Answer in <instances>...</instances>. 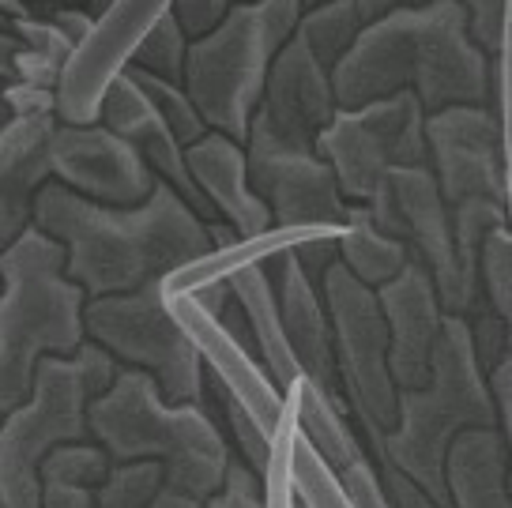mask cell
Here are the masks:
<instances>
[{
	"mask_svg": "<svg viewBox=\"0 0 512 508\" xmlns=\"http://www.w3.org/2000/svg\"><path fill=\"white\" fill-rule=\"evenodd\" d=\"M34 226L64 249V271L91 298L162 283L170 271L215 249L211 219L166 181L132 207L95 204L49 181L34 200Z\"/></svg>",
	"mask_w": 512,
	"mask_h": 508,
	"instance_id": "cell-1",
	"label": "cell"
},
{
	"mask_svg": "<svg viewBox=\"0 0 512 508\" xmlns=\"http://www.w3.org/2000/svg\"><path fill=\"white\" fill-rule=\"evenodd\" d=\"M343 110L415 91L426 113L448 106H490L494 61L467 31L460 0L403 4L369 19L354 49L332 72Z\"/></svg>",
	"mask_w": 512,
	"mask_h": 508,
	"instance_id": "cell-2",
	"label": "cell"
},
{
	"mask_svg": "<svg viewBox=\"0 0 512 508\" xmlns=\"http://www.w3.org/2000/svg\"><path fill=\"white\" fill-rule=\"evenodd\" d=\"M87 422L113 463L159 460L170 486L204 501L223 490L234 448L219 414L200 403H170L144 369H117V377L91 399Z\"/></svg>",
	"mask_w": 512,
	"mask_h": 508,
	"instance_id": "cell-3",
	"label": "cell"
},
{
	"mask_svg": "<svg viewBox=\"0 0 512 508\" xmlns=\"http://www.w3.org/2000/svg\"><path fill=\"white\" fill-rule=\"evenodd\" d=\"M475 426H497V403L490 377L475 358L467 317L448 313L433 350L430 381L400 392L396 426L377 445H369V452L377 463H392L396 471H403L441 508H452L445 478L448 448L464 429Z\"/></svg>",
	"mask_w": 512,
	"mask_h": 508,
	"instance_id": "cell-4",
	"label": "cell"
},
{
	"mask_svg": "<svg viewBox=\"0 0 512 508\" xmlns=\"http://www.w3.org/2000/svg\"><path fill=\"white\" fill-rule=\"evenodd\" d=\"M0 414L31 396L34 373L49 354H76L87 343V294L64 271V249L31 226L0 253Z\"/></svg>",
	"mask_w": 512,
	"mask_h": 508,
	"instance_id": "cell-5",
	"label": "cell"
},
{
	"mask_svg": "<svg viewBox=\"0 0 512 508\" xmlns=\"http://www.w3.org/2000/svg\"><path fill=\"white\" fill-rule=\"evenodd\" d=\"M117 369V358L91 339L68 358H42L31 396L0 414V508H38V467L57 445L91 437V399L117 377Z\"/></svg>",
	"mask_w": 512,
	"mask_h": 508,
	"instance_id": "cell-6",
	"label": "cell"
},
{
	"mask_svg": "<svg viewBox=\"0 0 512 508\" xmlns=\"http://www.w3.org/2000/svg\"><path fill=\"white\" fill-rule=\"evenodd\" d=\"M305 0H253L234 4L211 31L189 42L185 91L208 128L234 140H249L253 113L264 98V83L279 49L302 23Z\"/></svg>",
	"mask_w": 512,
	"mask_h": 508,
	"instance_id": "cell-7",
	"label": "cell"
},
{
	"mask_svg": "<svg viewBox=\"0 0 512 508\" xmlns=\"http://www.w3.org/2000/svg\"><path fill=\"white\" fill-rule=\"evenodd\" d=\"M83 328L91 343L110 350L117 366L151 373L170 403H200L215 411L204 358L174 317L162 283L91 298L83 309Z\"/></svg>",
	"mask_w": 512,
	"mask_h": 508,
	"instance_id": "cell-8",
	"label": "cell"
},
{
	"mask_svg": "<svg viewBox=\"0 0 512 508\" xmlns=\"http://www.w3.org/2000/svg\"><path fill=\"white\" fill-rule=\"evenodd\" d=\"M320 294H324L328 317H332L343 399H347L366 445H377L400 418V384L388 366L392 335H388L381 298L373 286L354 279L339 260L324 271Z\"/></svg>",
	"mask_w": 512,
	"mask_h": 508,
	"instance_id": "cell-9",
	"label": "cell"
},
{
	"mask_svg": "<svg viewBox=\"0 0 512 508\" xmlns=\"http://www.w3.org/2000/svg\"><path fill=\"white\" fill-rule=\"evenodd\" d=\"M426 106L415 91L377 98L343 110L320 132L317 151L336 170V181L351 204H369L384 177L400 166H430Z\"/></svg>",
	"mask_w": 512,
	"mask_h": 508,
	"instance_id": "cell-10",
	"label": "cell"
},
{
	"mask_svg": "<svg viewBox=\"0 0 512 508\" xmlns=\"http://www.w3.org/2000/svg\"><path fill=\"white\" fill-rule=\"evenodd\" d=\"M366 207L373 223L388 230L392 238H400L418 264L430 271L448 313L467 317L479 305V298L471 294V286L464 279V268H460L452 207L441 196V185H437L430 166L392 170Z\"/></svg>",
	"mask_w": 512,
	"mask_h": 508,
	"instance_id": "cell-11",
	"label": "cell"
},
{
	"mask_svg": "<svg viewBox=\"0 0 512 508\" xmlns=\"http://www.w3.org/2000/svg\"><path fill=\"white\" fill-rule=\"evenodd\" d=\"M174 4L177 0H113L64 68L57 87V121L95 125L110 83L132 64V53L144 42V34L166 12H174Z\"/></svg>",
	"mask_w": 512,
	"mask_h": 508,
	"instance_id": "cell-12",
	"label": "cell"
},
{
	"mask_svg": "<svg viewBox=\"0 0 512 508\" xmlns=\"http://www.w3.org/2000/svg\"><path fill=\"white\" fill-rule=\"evenodd\" d=\"M430 170L448 207L486 196L509 207L505 128L494 106H448L426 117Z\"/></svg>",
	"mask_w": 512,
	"mask_h": 508,
	"instance_id": "cell-13",
	"label": "cell"
},
{
	"mask_svg": "<svg viewBox=\"0 0 512 508\" xmlns=\"http://www.w3.org/2000/svg\"><path fill=\"white\" fill-rule=\"evenodd\" d=\"M339 110L332 68L313 57L305 38L294 31L287 46L279 49L264 98L253 113L249 140L245 143H272V147H290V151H317L320 132L332 125Z\"/></svg>",
	"mask_w": 512,
	"mask_h": 508,
	"instance_id": "cell-14",
	"label": "cell"
},
{
	"mask_svg": "<svg viewBox=\"0 0 512 508\" xmlns=\"http://www.w3.org/2000/svg\"><path fill=\"white\" fill-rule=\"evenodd\" d=\"M49 159H53V181H61L64 189L80 192L95 204L132 207L147 200L159 185L144 155L102 121L95 125L57 121Z\"/></svg>",
	"mask_w": 512,
	"mask_h": 508,
	"instance_id": "cell-15",
	"label": "cell"
},
{
	"mask_svg": "<svg viewBox=\"0 0 512 508\" xmlns=\"http://www.w3.org/2000/svg\"><path fill=\"white\" fill-rule=\"evenodd\" d=\"M256 192L272 207L275 226H343L351 200L320 151L245 143Z\"/></svg>",
	"mask_w": 512,
	"mask_h": 508,
	"instance_id": "cell-16",
	"label": "cell"
},
{
	"mask_svg": "<svg viewBox=\"0 0 512 508\" xmlns=\"http://www.w3.org/2000/svg\"><path fill=\"white\" fill-rule=\"evenodd\" d=\"M170 309L181 320V328L189 332L192 347L200 350L211 388L238 399L260 426L275 433L279 422L287 418V392L264 369L260 354L245 347L238 335L230 332L215 313H208L196 298H170Z\"/></svg>",
	"mask_w": 512,
	"mask_h": 508,
	"instance_id": "cell-17",
	"label": "cell"
},
{
	"mask_svg": "<svg viewBox=\"0 0 512 508\" xmlns=\"http://www.w3.org/2000/svg\"><path fill=\"white\" fill-rule=\"evenodd\" d=\"M377 298H381L388 335H392V350H388L392 377L400 384V392L422 388L430 381L433 350H437V339H441L448 317L445 302L437 294V283L418 260H411L392 283H384L377 290Z\"/></svg>",
	"mask_w": 512,
	"mask_h": 508,
	"instance_id": "cell-18",
	"label": "cell"
},
{
	"mask_svg": "<svg viewBox=\"0 0 512 508\" xmlns=\"http://www.w3.org/2000/svg\"><path fill=\"white\" fill-rule=\"evenodd\" d=\"M185 155H189L192 181L204 196L211 219H223L226 226H234L238 238H256V234L272 230V207L253 185L245 143L211 128L208 136H200L185 147Z\"/></svg>",
	"mask_w": 512,
	"mask_h": 508,
	"instance_id": "cell-19",
	"label": "cell"
},
{
	"mask_svg": "<svg viewBox=\"0 0 512 508\" xmlns=\"http://www.w3.org/2000/svg\"><path fill=\"white\" fill-rule=\"evenodd\" d=\"M98 121L110 125L113 132H121V136L144 155V162L155 170L159 181H166V185L174 192H181L204 219H211L208 204H204V196H200L196 181H192L185 143H181V136H177L174 128L166 125V117L151 106V98L144 95L140 83L132 80L128 68L110 83V91L102 98V117H98Z\"/></svg>",
	"mask_w": 512,
	"mask_h": 508,
	"instance_id": "cell-20",
	"label": "cell"
},
{
	"mask_svg": "<svg viewBox=\"0 0 512 508\" xmlns=\"http://www.w3.org/2000/svg\"><path fill=\"white\" fill-rule=\"evenodd\" d=\"M57 113L12 117L0 128V253L34 226V200L53 181Z\"/></svg>",
	"mask_w": 512,
	"mask_h": 508,
	"instance_id": "cell-21",
	"label": "cell"
},
{
	"mask_svg": "<svg viewBox=\"0 0 512 508\" xmlns=\"http://www.w3.org/2000/svg\"><path fill=\"white\" fill-rule=\"evenodd\" d=\"M275 290H279V313L287 328L290 350L302 366V377L324 388L332 399H343L336 366V339H332V317L320 294V283L309 279L298 256L287 253L275 264ZM347 403V399H343Z\"/></svg>",
	"mask_w": 512,
	"mask_h": 508,
	"instance_id": "cell-22",
	"label": "cell"
},
{
	"mask_svg": "<svg viewBox=\"0 0 512 508\" xmlns=\"http://www.w3.org/2000/svg\"><path fill=\"white\" fill-rule=\"evenodd\" d=\"M512 452L501 426L464 429L448 448L452 508H512Z\"/></svg>",
	"mask_w": 512,
	"mask_h": 508,
	"instance_id": "cell-23",
	"label": "cell"
},
{
	"mask_svg": "<svg viewBox=\"0 0 512 508\" xmlns=\"http://www.w3.org/2000/svg\"><path fill=\"white\" fill-rule=\"evenodd\" d=\"M230 294L245 313V324L253 332L256 354L264 369L275 377V384L290 392L302 381V366L290 350L287 328H283V313H279V290H275V264H256L238 275H230Z\"/></svg>",
	"mask_w": 512,
	"mask_h": 508,
	"instance_id": "cell-24",
	"label": "cell"
},
{
	"mask_svg": "<svg viewBox=\"0 0 512 508\" xmlns=\"http://www.w3.org/2000/svg\"><path fill=\"white\" fill-rule=\"evenodd\" d=\"M287 407L294 414L298 433L305 437V445L313 448L336 475H343L347 467H354L358 460L369 456V445L358 422H354L351 407L343 399H332L309 377H302L287 392Z\"/></svg>",
	"mask_w": 512,
	"mask_h": 508,
	"instance_id": "cell-25",
	"label": "cell"
},
{
	"mask_svg": "<svg viewBox=\"0 0 512 508\" xmlns=\"http://www.w3.org/2000/svg\"><path fill=\"white\" fill-rule=\"evenodd\" d=\"M415 256L400 238H392L388 230L373 223L366 204H351L347 223L339 234V264L351 271L354 279H362L366 286L381 290L384 283H392Z\"/></svg>",
	"mask_w": 512,
	"mask_h": 508,
	"instance_id": "cell-26",
	"label": "cell"
},
{
	"mask_svg": "<svg viewBox=\"0 0 512 508\" xmlns=\"http://www.w3.org/2000/svg\"><path fill=\"white\" fill-rule=\"evenodd\" d=\"M362 31H366V16H362L358 0L309 4L302 12V23H298V34L305 38V46L313 49V57L324 68H332V72H336V64L354 49Z\"/></svg>",
	"mask_w": 512,
	"mask_h": 508,
	"instance_id": "cell-27",
	"label": "cell"
},
{
	"mask_svg": "<svg viewBox=\"0 0 512 508\" xmlns=\"http://www.w3.org/2000/svg\"><path fill=\"white\" fill-rule=\"evenodd\" d=\"M189 31L181 27L177 12H166V16L144 34V42L132 53V64L128 68H144L151 76L170 83H185V61H189Z\"/></svg>",
	"mask_w": 512,
	"mask_h": 508,
	"instance_id": "cell-28",
	"label": "cell"
},
{
	"mask_svg": "<svg viewBox=\"0 0 512 508\" xmlns=\"http://www.w3.org/2000/svg\"><path fill=\"white\" fill-rule=\"evenodd\" d=\"M166 486V467L159 460L113 463L106 482L95 490V508H151Z\"/></svg>",
	"mask_w": 512,
	"mask_h": 508,
	"instance_id": "cell-29",
	"label": "cell"
},
{
	"mask_svg": "<svg viewBox=\"0 0 512 508\" xmlns=\"http://www.w3.org/2000/svg\"><path fill=\"white\" fill-rule=\"evenodd\" d=\"M211 399H215V414H219V422H223L226 437H230V448H234V456H241V460L253 467L256 475L264 478L268 475V467H272V441L275 433H268V429L256 422L253 414L241 407L238 399H230L226 392H219V388H211L208 384Z\"/></svg>",
	"mask_w": 512,
	"mask_h": 508,
	"instance_id": "cell-30",
	"label": "cell"
},
{
	"mask_svg": "<svg viewBox=\"0 0 512 508\" xmlns=\"http://www.w3.org/2000/svg\"><path fill=\"white\" fill-rule=\"evenodd\" d=\"M294 418V414H290ZM290 478H294V490L309 508H351L347 493L339 486V475L320 460L313 448L305 445V437L294 426L290 437Z\"/></svg>",
	"mask_w": 512,
	"mask_h": 508,
	"instance_id": "cell-31",
	"label": "cell"
},
{
	"mask_svg": "<svg viewBox=\"0 0 512 508\" xmlns=\"http://www.w3.org/2000/svg\"><path fill=\"white\" fill-rule=\"evenodd\" d=\"M113 467V456L98 445L95 437L87 441H68V445H57L49 452L42 467H38V478L42 482H76V486H91L98 490Z\"/></svg>",
	"mask_w": 512,
	"mask_h": 508,
	"instance_id": "cell-32",
	"label": "cell"
},
{
	"mask_svg": "<svg viewBox=\"0 0 512 508\" xmlns=\"http://www.w3.org/2000/svg\"><path fill=\"white\" fill-rule=\"evenodd\" d=\"M128 72H132V80L144 87V95L151 98V106L166 117V125L181 136L185 147L196 143L200 136H208L211 132L208 121H204V113L196 110V102H192V95L185 91V83L159 80V76H151V72H144V68H128Z\"/></svg>",
	"mask_w": 512,
	"mask_h": 508,
	"instance_id": "cell-33",
	"label": "cell"
},
{
	"mask_svg": "<svg viewBox=\"0 0 512 508\" xmlns=\"http://www.w3.org/2000/svg\"><path fill=\"white\" fill-rule=\"evenodd\" d=\"M479 294L512 324V230L501 226L482 241L479 253Z\"/></svg>",
	"mask_w": 512,
	"mask_h": 508,
	"instance_id": "cell-34",
	"label": "cell"
},
{
	"mask_svg": "<svg viewBox=\"0 0 512 508\" xmlns=\"http://www.w3.org/2000/svg\"><path fill=\"white\" fill-rule=\"evenodd\" d=\"M467 12V31L479 42V49L494 61L505 46V27H509L512 0H460Z\"/></svg>",
	"mask_w": 512,
	"mask_h": 508,
	"instance_id": "cell-35",
	"label": "cell"
},
{
	"mask_svg": "<svg viewBox=\"0 0 512 508\" xmlns=\"http://www.w3.org/2000/svg\"><path fill=\"white\" fill-rule=\"evenodd\" d=\"M204 508H268V493H264V478L256 475L249 463L234 456L226 482L219 493H211Z\"/></svg>",
	"mask_w": 512,
	"mask_h": 508,
	"instance_id": "cell-36",
	"label": "cell"
},
{
	"mask_svg": "<svg viewBox=\"0 0 512 508\" xmlns=\"http://www.w3.org/2000/svg\"><path fill=\"white\" fill-rule=\"evenodd\" d=\"M339 486H343V493H347L351 508H396L392 505V497H388V486H384L381 467H377L373 456H366V460H358L354 467H347V471L339 475Z\"/></svg>",
	"mask_w": 512,
	"mask_h": 508,
	"instance_id": "cell-37",
	"label": "cell"
},
{
	"mask_svg": "<svg viewBox=\"0 0 512 508\" xmlns=\"http://www.w3.org/2000/svg\"><path fill=\"white\" fill-rule=\"evenodd\" d=\"M234 4H253V0H177L174 12L181 19V27L189 31V38H196V34L211 31Z\"/></svg>",
	"mask_w": 512,
	"mask_h": 508,
	"instance_id": "cell-38",
	"label": "cell"
},
{
	"mask_svg": "<svg viewBox=\"0 0 512 508\" xmlns=\"http://www.w3.org/2000/svg\"><path fill=\"white\" fill-rule=\"evenodd\" d=\"M38 508H95V490L76 482H42Z\"/></svg>",
	"mask_w": 512,
	"mask_h": 508,
	"instance_id": "cell-39",
	"label": "cell"
},
{
	"mask_svg": "<svg viewBox=\"0 0 512 508\" xmlns=\"http://www.w3.org/2000/svg\"><path fill=\"white\" fill-rule=\"evenodd\" d=\"M19 53H23V42L12 27H0V80H16L19 76Z\"/></svg>",
	"mask_w": 512,
	"mask_h": 508,
	"instance_id": "cell-40",
	"label": "cell"
},
{
	"mask_svg": "<svg viewBox=\"0 0 512 508\" xmlns=\"http://www.w3.org/2000/svg\"><path fill=\"white\" fill-rule=\"evenodd\" d=\"M151 508H204V497H192V493L177 490V486H162L159 497L151 501Z\"/></svg>",
	"mask_w": 512,
	"mask_h": 508,
	"instance_id": "cell-41",
	"label": "cell"
},
{
	"mask_svg": "<svg viewBox=\"0 0 512 508\" xmlns=\"http://www.w3.org/2000/svg\"><path fill=\"white\" fill-rule=\"evenodd\" d=\"M403 4H426V0H358V8H362V16L377 19L384 16V12H392V8H403Z\"/></svg>",
	"mask_w": 512,
	"mask_h": 508,
	"instance_id": "cell-42",
	"label": "cell"
},
{
	"mask_svg": "<svg viewBox=\"0 0 512 508\" xmlns=\"http://www.w3.org/2000/svg\"><path fill=\"white\" fill-rule=\"evenodd\" d=\"M31 4L34 0H0V12H4V16H27V12H31Z\"/></svg>",
	"mask_w": 512,
	"mask_h": 508,
	"instance_id": "cell-43",
	"label": "cell"
},
{
	"mask_svg": "<svg viewBox=\"0 0 512 508\" xmlns=\"http://www.w3.org/2000/svg\"><path fill=\"white\" fill-rule=\"evenodd\" d=\"M16 113H12V102H8V80H0V128L8 125Z\"/></svg>",
	"mask_w": 512,
	"mask_h": 508,
	"instance_id": "cell-44",
	"label": "cell"
},
{
	"mask_svg": "<svg viewBox=\"0 0 512 508\" xmlns=\"http://www.w3.org/2000/svg\"><path fill=\"white\" fill-rule=\"evenodd\" d=\"M113 0H87V8H91V12H95V19L102 16V12H106V8H110Z\"/></svg>",
	"mask_w": 512,
	"mask_h": 508,
	"instance_id": "cell-45",
	"label": "cell"
},
{
	"mask_svg": "<svg viewBox=\"0 0 512 508\" xmlns=\"http://www.w3.org/2000/svg\"><path fill=\"white\" fill-rule=\"evenodd\" d=\"M38 4H42V8H49V4H87V0H34L31 8H38Z\"/></svg>",
	"mask_w": 512,
	"mask_h": 508,
	"instance_id": "cell-46",
	"label": "cell"
},
{
	"mask_svg": "<svg viewBox=\"0 0 512 508\" xmlns=\"http://www.w3.org/2000/svg\"><path fill=\"white\" fill-rule=\"evenodd\" d=\"M290 508H309V505L302 501V497H298V490H294V505H290Z\"/></svg>",
	"mask_w": 512,
	"mask_h": 508,
	"instance_id": "cell-47",
	"label": "cell"
},
{
	"mask_svg": "<svg viewBox=\"0 0 512 508\" xmlns=\"http://www.w3.org/2000/svg\"><path fill=\"white\" fill-rule=\"evenodd\" d=\"M0 27H12V16H4V12H0Z\"/></svg>",
	"mask_w": 512,
	"mask_h": 508,
	"instance_id": "cell-48",
	"label": "cell"
},
{
	"mask_svg": "<svg viewBox=\"0 0 512 508\" xmlns=\"http://www.w3.org/2000/svg\"><path fill=\"white\" fill-rule=\"evenodd\" d=\"M309 4H324V0H305V8H309Z\"/></svg>",
	"mask_w": 512,
	"mask_h": 508,
	"instance_id": "cell-49",
	"label": "cell"
},
{
	"mask_svg": "<svg viewBox=\"0 0 512 508\" xmlns=\"http://www.w3.org/2000/svg\"><path fill=\"white\" fill-rule=\"evenodd\" d=\"M0 290H4V279H0Z\"/></svg>",
	"mask_w": 512,
	"mask_h": 508,
	"instance_id": "cell-50",
	"label": "cell"
}]
</instances>
